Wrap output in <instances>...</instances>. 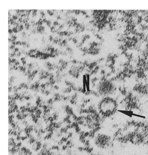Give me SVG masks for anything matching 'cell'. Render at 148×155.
Instances as JSON below:
<instances>
[{
	"mask_svg": "<svg viewBox=\"0 0 148 155\" xmlns=\"http://www.w3.org/2000/svg\"><path fill=\"white\" fill-rule=\"evenodd\" d=\"M116 110V104L112 99H106L100 105V110L104 116H110L115 113Z\"/></svg>",
	"mask_w": 148,
	"mask_h": 155,
	"instance_id": "6da1fadb",
	"label": "cell"
},
{
	"mask_svg": "<svg viewBox=\"0 0 148 155\" xmlns=\"http://www.w3.org/2000/svg\"><path fill=\"white\" fill-rule=\"evenodd\" d=\"M110 137L107 135L100 134L95 139L96 144L100 148H105L109 146L110 143Z\"/></svg>",
	"mask_w": 148,
	"mask_h": 155,
	"instance_id": "7a4b0ae2",
	"label": "cell"
}]
</instances>
